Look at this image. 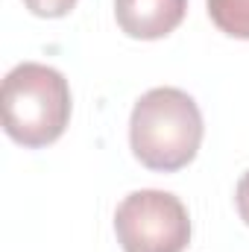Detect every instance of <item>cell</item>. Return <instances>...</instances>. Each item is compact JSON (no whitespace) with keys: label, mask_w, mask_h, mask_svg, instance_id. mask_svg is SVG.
<instances>
[{"label":"cell","mask_w":249,"mask_h":252,"mask_svg":"<svg viewBox=\"0 0 249 252\" xmlns=\"http://www.w3.org/2000/svg\"><path fill=\"white\" fill-rule=\"evenodd\" d=\"M24 3L38 18H64L76 6V0H24Z\"/></svg>","instance_id":"cell-6"},{"label":"cell","mask_w":249,"mask_h":252,"mask_svg":"<svg viewBox=\"0 0 249 252\" xmlns=\"http://www.w3.org/2000/svg\"><path fill=\"white\" fill-rule=\"evenodd\" d=\"M208 15L220 32L249 38V0H208Z\"/></svg>","instance_id":"cell-5"},{"label":"cell","mask_w":249,"mask_h":252,"mask_svg":"<svg viewBox=\"0 0 249 252\" xmlns=\"http://www.w3.org/2000/svg\"><path fill=\"white\" fill-rule=\"evenodd\" d=\"M3 129L30 150L59 141L70 121V85L50 64L24 62L3 79Z\"/></svg>","instance_id":"cell-2"},{"label":"cell","mask_w":249,"mask_h":252,"mask_svg":"<svg viewBox=\"0 0 249 252\" xmlns=\"http://www.w3.org/2000/svg\"><path fill=\"white\" fill-rule=\"evenodd\" d=\"M202 112L182 88L147 91L129 118V144L135 158L158 173L187 167L202 144Z\"/></svg>","instance_id":"cell-1"},{"label":"cell","mask_w":249,"mask_h":252,"mask_svg":"<svg viewBox=\"0 0 249 252\" xmlns=\"http://www.w3.org/2000/svg\"><path fill=\"white\" fill-rule=\"evenodd\" d=\"M235 199H238V211H241V220L249 226V170L241 176V182H238V193H235Z\"/></svg>","instance_id":"cell-7"},{"label":"cell","mask_w":249,"mask_h":252,"mask_svg":"<svg viewBox=\"0 0 249 252\" xmlns=\"http://www.w3.org/2000/svg\"><path fill=\"white\" fill-rule=\"evenodd\" d=\"M115 232L124 252H185L190 217L176 193L135 190L115 211Z\"/></svg>","instance_id":"cell-3"},{"label":"cell","mask_w":249,"mask_h":252,"mask_svg":"<svg viewBox=\"0 0 249 252\" xmlns=\"http://www.w3.org/2000/svg\"><path fill=\"white\" fill-rule=\"evenodd\" d=\"M187 12V0H115L118 27L129 38L156 41L170 35Z\"/></svg>","instance_id":"cell-4"}]
</instances>
